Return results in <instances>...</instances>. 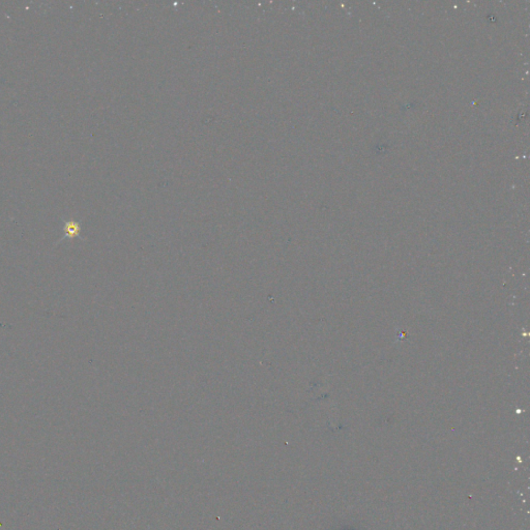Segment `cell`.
Returning <instances> with one entry per match:
<instances>
[{
	"label": "cell",
	"mask_w": 530,
	"mask_h": 530,
	"mask_svg": "<svg viewBox=\"0 0 530 530\" xmlns=\"http://www.w3.org/2000/svg\"><path fill=\"white\" fill-rule=\"evenodd\" d=\"M66 231L68 235H77L79 233V226L75 222H70L66 225Z\"/></svg>",
	"instance_id": "cell-1"
}]
</instances>
